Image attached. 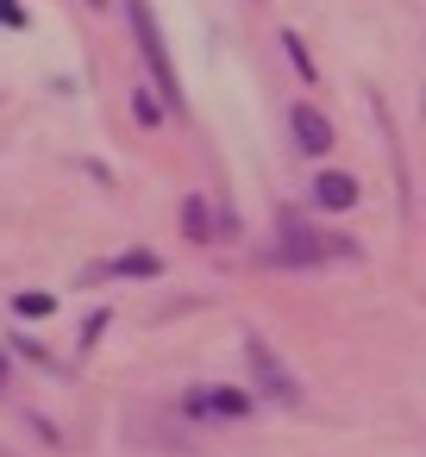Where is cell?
<instances>
[{
	"label": "cell",
	"instance_id": "5b68a950",
	"mask_svg": "<svg viewBox=\"0 0 426 457\" xmlns=\"http://www.w3.org/2000/svg\"><path fill=\"white\" fill-rule=\"evenodd\" d=\"M295 145H301L307 157H326V151H332V120H326L320 107H307V101L295 107Z\"/></svg>",
	"mask_w": 426,
	"mask_h": 457
},
{
	"label": "cell",
	"instance_id": "30bf717a",
	"mask_svg": "<svg viewBox=\"0 0 426 457\" xmlns=\"http://www.w3.org/2000/svg\"><path fill=\"white\" fill-rule=\"evenodd\" d=\"M0 26H13V32L26 26V7H20V0H0Z\"/></svg>",
	"mask_w": 426,
	"mask_h": 457
},
{
	"label": "cell",
	"instance_id": "3957f363",
	"mask_svg": "<svg viewBox=\"0 0 426 457\" xmlns=\"http://www.w3.org/2000/svg\"><path fill=\"white\" fill-rule=\"evenodd\" d=\"M245 357H251V382H257L263 401H276V407H295L301 401V376H288V363L270 351L263 332H245Z\"/></svg>",
	"mask_w": 426,
	"mask_h": 457
},
{
	"label": "cell",
	"instance_id": "ba28073f",
	"mask_svg": "<svg viewBox=\"0 0 426 457\" xmlns=\"http://www.w3.org/2000/svg\"><path fill=\"white\" fill-rule=\"evenodd\" d=\"M163 263H157V251H126V257H113V263H101V276H157Z\"/></svg>",
	"mask_w": 426,
	"mask_h": 457
},
{
	"label": "cell",
	"instance_id": "6da1fadb",
	"mask_svg": "<svg viewBox=\"0 0 426 457\" xmlns=\"http://www.w3.org/2000/svg\"><path fill=\"white\" fill-rule=\"evenodd\" d=\"M263 257H270L276 270H320V263H345V257H357V245H351L345 232H313V226L282 220Z\"/></svg>",
	"mask_w": 426,
	"mask_h": 457
},
{
	"label": "cell",
	"instance_id": "7c38bea8",
	"mask_svg": "<svg viewBox=\"0 0 426 457\" xmlns=\"http://www.w3.org/2000/svg\"><path fill=\"white\" fill-rule=\"evenodd\" d=\"M0 388H7V351H0Z\"/></svg>",
	"mask_w": 426,
	"mask_h": 457
},
{
	"label": "cell",
	"instance_id": "52a82bcc",
	"mask_svg": "<svg viewBox=\"0 0 426 457\" xmlns=\"http://www.w3.org/2000/svg\"><path fill=\"white\" fill-rule=\"evenodd\" d=\"M182 232H188L195 245H207V238L220 232V220H213V207H207L201 195H188V201H182Z\"/></svg>",
	"mask_w": 426,
	"mask_h": 457
},
{
	"label": "cell",
	"instance_id": "7a4b0ae2",
	"mask_svg": "<svg viewBox=\"0 0 426 457\" xmlns=\"http://www.w3.org/2000/svg\"><path fill=\"white\" fill-rule=\"evenodd\" d=\"M126 20H132V38H138V51H145V63H151V76H157V95H163V107H182V82H176L170 45H163L157 20H151V0H126Z\"/></svg>",
	"mask_w": 426,
	"mask_h": 457
},
{
	"label": "cell",
	"instance_id": "277c9868",
	"mask_svg": "<svg viewBox=\"0 0 426 457\" xmlns=\"http://www.w3.org/2000/svg\"><path fill=\"white\" fill-rule=\"evenodd\" d=\"M188 413H201V420H238V413H251V388H195Z\"/></svg>",
	"mask_w": 426,
	"mask_h": 457
},
{
	"label": "cell",
	"instance_id": "9c48e42d",
	"mask_svg": "<svg viewBox=\"0 0 426 457\" xmlns=\"http://www.w3.org/2000/svg\"><path fill=\"white\" fill-rule=\"evenodd\" d=\"M20 313L26 320H45V313H57V295H20Z\"/></svg>",
	"mask_w": 426,
	"mask_h": 457
},
{
	"label": "cell",
	"instance_id": "8fae6325",
	"mask_svg": "<svg viewBox=\"0 0 426 457\" xmlns=\"http://www.w3.org/2000/svg\"><path fill=\"white\" fill-rule=\"evenodd\" d=\"M132 113H138V120H145V126H157V120H163V107H157V101H151V95H138V101H132Z\"/></svg>",
	"mask_w": 426,
	"mask_h": 457
},
{
	"label": "cell",
	"instance_id": "8992f818",
	"mask_svg": "<svg viewBox=\"0 0 426 457\" xmlns=\"http://www.w3.org/2000/svg\"><path fill=\"white\" fill-rule=\"evenodd\" d=\"M313 201H320V207H332V213H345V207L357 201V182H351V176H338V170H326V176L313 182Z\"/></svg>",
	"mask_w": 426,
	"mask_h": 457
}]
</instances>
